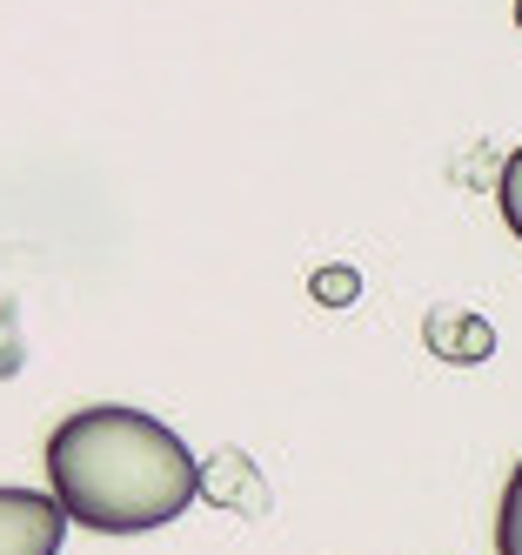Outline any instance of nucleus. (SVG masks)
Wrapping results in <instances>:
<instances>
[{
    "mask_svg": "<svg viewBox=\"0 0 522 555\" xmlns=\"http://www.w3.org/2000/svg\"><path fill=\"white\" fill-rule=\"evenodd\" d=\"M48 495L94 535H148L201 495V462L168 422L128 402L74 409L48 435Z\"/></svg>",
    "mask_w": 522,
    "mask_h": 555,
    "instance_id": "f257e3e1",
    "label": "nucleus"
},
{
    "mask_svg": "<svg viewBox=\"0 0 522 555\" xmlns=\"http://www.w3.org/2000/svg\"><path fill=\"white\" fill-rule=\"evenodd\" d=\"M67 515L48 489H0V555H61Z\"/></svg>",
    "mask_w": 522,
    "mask_h": 555,
    "instance_id": "f03ea898",
    "label": "nucleus"
},
{
    "mask_svg": "<svg viewBox=\"0 0 522 555\" xmlns=\"http://www.w3.org/2000/svg\"><path fill=\"white\" fill-rule=\"evenodd\" d=\"M429 348L449 354V362H482V354L496 348V335H489L482 314H435V322H429Z\"/></svg>",
    "mask_w": 522,
    "mask_h": 555,
    "instance_id": "7ed1b4c3",
    "label": "nucleus"
},
{
    "mask_svg": "<svg viewBox=\"0 0 522 555\" xmlns=\"http://www.w3.org/2000/svg\"><path fill=\"white\" fill-rule=\"evenodd\" d=\"M496 555H522V462L502 482V508H496Z\"/></svg>",
    "mask_w": 522,
    "mask_h": 555,
    "instance_id": "20e7f679",
    "label": "nucleus"
},
{
    "mask_svg": "<svg viewBox=\"0 0 522 555\" xmlns=\"http://www.w3.org/2000/svg\"><path fill=\"white\" fill-rule=\"evenodd\" d=\"M496 202H502V221H509V234L522 242V147L502 162V181H496Z\"/></svg>",
    "mask_w": 522,
    "mask_h": 555,
    "instance_id": "39448f33",
    "label": "nucleus"
},
{
    "mask_svg": "<svg viewBox=\"0 0 522 555\" xmlns=\"http://www.w3.org/2000/svg\"><path fill=\"white\" fill-rule=\"evenodd\" d=\"M308 288H315V301H329V308H348V301L361 295V274H355V268H321Z\"/></svg>",
    "mask_w": 522,
    "mask_h": 555,
    "instance_id": "423d86ee",
    "label": "nucleus"
},
{
    "mask_svg": "<svg viewBox=\"0 0 522 555\" xmlns=\"http://www.w3.org/2000/svg\"><path fill=\"white\" fill-rule=\"evenodd\" d=\"M515 27H522V0H515Z\"/></svg>",
    "mask_w": 522,
    "mask_h": 555,
    "instance_id": "0eeeda50",
    "label": "nucleus"
}]
</instances>
